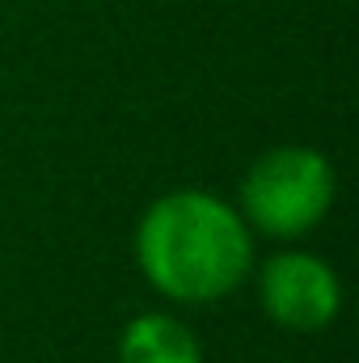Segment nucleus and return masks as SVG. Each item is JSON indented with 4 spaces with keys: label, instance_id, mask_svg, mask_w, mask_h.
<instances>
[{
    "label": "nucleus",
    "instance_id": "obj_3",
    "mask_svg": "<svg viewBox=\"0 0 359 363\" xmlns=\"http://www.w3.org/2000/svg\"><path fill=\"white\" fill-rule=\"evenodd\" d=\"M338 300L343 291H338L334 271L309 254H283L263 271V304L287 330L313 334L330 325L338 313Z\"/></svg>",
    "mask_w": 359,
    "mask_h": 363
},
{
    "label": "nucleus",
    "instance_id": "obj_1",
    "mask_svg": "<svg viewBox=\"0 0 359 363\" xmlns=\"http://www.w3.org/2000/svg\"><path fill=\"white\" fill-rule=\"evenodd\" d=\"M140 267L174 300H220L250 271L245 224L211 194L178 190L140 224Z\"/></svg>",
    "mask_w": 359,
    "mask_h": 363
},
{
    "label": "nucleus",
    "instance_id": "obj_4",
    "mask_svg": "<svg viewBox=\"0 0 359 363\" xmlns=\"http://www.w3.org/2000/svg\"><path fill=\"white\" fill-rule=\"evenodd\" d=\"M118 355L123 363H199V347L182 321L165 313H148L123 330Z\"/></svg>",
    "mask_w": 359,
    "mask_h": 363
},
{
    "label": "nucleus",
    "instance_id": "obj_2",
    "mask_svg": "<svg viewBox=\"0 0 359 363\" xmlns=\"http://www.w3.org/2000/svg\"><path fill=\"white\" fill-rule=\"evenodd\" d=\"M241 199H245V216L263 233L300 237L330 211L334 174L309 148H275L250 169Z\"/></svg>",
    "mask_w": 359,
    "mask_h": 363
}]
</instances>
